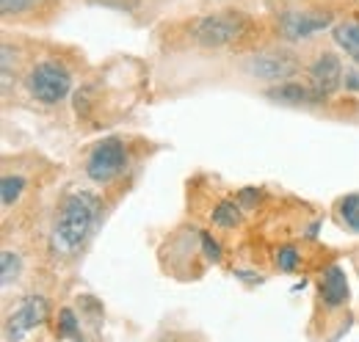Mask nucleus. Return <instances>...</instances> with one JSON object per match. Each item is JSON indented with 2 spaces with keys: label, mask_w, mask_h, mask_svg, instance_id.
Returning <instances> with one entry per match:
<instances>
[{
  "label": "nucleus",
  "mask_w": 359,
  "mask_h": 342,
  "mask_svg": "<svg viewBox=\"0 0 359 342\" xmlns=\"http://www.w3.org/2000/svg\"><path fill=\"white\" fill-rule=\"evenodd\" d=\"M271 97H273V100H282V102H318V97H315L313 88L299 86V83L279 86V88L271 91Z\"/></svg>",
  "instance_id": "nucleus-11"
},
{
  "label": "nucleus",
  "mask_w": 359,
  "mask_h": 342,
  "mask_svg": "<svg viewBox=\"0 0 359 342\" xmlns=\"http://www.w3.org/2000/svg\"><path fill=\"white\" fill-rule=\"evenodd\" d=\"M34 3H39V0H0V8H3V14H20V11L31 8Z\"/></svg>",
  "instance_id": "nucleus-18"
},
{
  "label": "nucleus",
  "mask_w": 359,
  "mask_h": 342,
  "mask_svg": "<svg viewBox=\"0 0 359 342\" xmlns=\"http://www.w3.org/2000/svg\"><path fill=\"white\" fill-rule=\"evenodd\" d=\"M97 196L91 193H72L64 207H61V218L55 224V232H53V246L55 252L61 254H72L89 235L91 224L97 218Z\"/></svg>",
  "instance_id": "nucleus-1"
},
{
  "label": "nucleus",
  "mask_w": 359,
  "mask_h": 342,
  "mask_svg": "<svg viewBox=\"0 0 359 342\" xmlns=\"http://www.w3.org/2000/svg\"><path fill=\"white\" fill-rule=\"evenodd\" d=\"M47 317V301L42 296H31L20 303V309H14L6 320V340L20 342L31 329H36Z\"/></svg>",
  "instance_id": "nucleus-5"
},
{
  "label": "nucleus",
  "mask_w": 359,
  "mask_h": 342,
  "mask_svg": "<svg viewBox=\"0 0 359 342\" xmlns=\"http://www.w3.org/2000/svg\"><path fill=\"white\" fill-rule=\"evenodd\" d=\"M69 86H72L69 72L53 61L36 64L31 69V78H28V88H31L34 100H39L45 105H55L58 100H64L69 94Z\"/></svg>",
  "instance_id": "nucleus-3"
},
{
  "label": "nucleus",
  "mask_w": 359,
  "mask_h": 342,
  "mask_svg": "<svg viewBox=\"0 0 359 342\" xmlns=\"http://www.w3.org/2000/svg\"><path fill=\"white\" fill-rule=\"evenodd\" d=\"M246 69L260 81H285L296 75L299 64L290 58V53H260L246 64Z\"/></svg>",
  "instance_id": "nucleus-8"
},
{
  "label": "nucleus",
  "mask_w": 359,
  "mask_h": 342,
  "mask_svg": "<svg viewBox=\"0 0 359 342\" xmlns=\"http://www.w3.org/2000/svg\"><path fill=\"white\" fill-rule=\"evenodd\" d=\"M125 146L116 138H105L91 149L89 160H86V174L94 182H111L119 171L125 169Z\"/></svg>",
  "instance_id": "nucleus-4"
},
{
  "label": "nucleus",
  "mask_w": 359,
  "mask_h": 342,
  "mask_svg": "<svg viewBox=\"0 0 359 342\" xmlns=\"http://www.w3.org/2000/svg\"><path fill=\"white\" fill-rule=\"evenodd\" d=\"M238 221H241V213H238V205L235 202H222L213 210V224H219V226H235Z\"/></svg>",
  "instance_id": "nucleus-14"
},
{
  "label": "nucleus",
  "mask_w": 359,
  "mask_h": 342,
  "mask_svg": "<svg viewBox=\"0 0 359 342\" xmlns=\"http://www.w3.org/2000/svg\"><path fill=\"white\" fill-rule=\"evenodd\" d=\"M343 83V64L334 53H320L310 67V88L315 91L318 100L334 94Z\"/></svg>",
  "instance_id": "nucleus-7"
},
{
  "label": "nucleus",
  "mask_w": 359,
  "mask_h": 342,
  "mask_svg": "<svg viewBox=\"0 0 359 342\" xmlns=\"http://www.w3.org/2000/svg\"><path fill=\"white\" fill-rule=\"evenodd\" d=\"M0 262H3V285H11V279L20 276V256L14 252H3Z\"/></svg>",
  "instance_id": "nucleus-15"
},
{
  "label": "nucleus",
  "mask_w": 359,
  "mask_h": 342,
  "mask_svg": "<svg viewBox=\"0 0 359 342\" xmlns=\"http://www.w3.org/2000/svg\"><path fill=\"white\" fill-rule=\"evenodd\" d=\"M329 22H332V14H323V11H285L279 20V31L285 39L302 42L323 31Z\"/></svg>",
  "instance_id": "nucleus-6"
},
{
  "label": "nucleus",
  "mask_w": 359,
  "mask_h": 342,
  "mask_svg": "<svg viewBox=\"0 0 359 342\" xmlns=\"http://www.w3.org/2000/svg\"><path fill=\"white\" fill-rule=\"evenodd\" d=\"M340 215L354 232H359V193H351L340 202Z\"/></svg>",
  "instance_id": "nucleus-13"
},
{
  "label": "nucleus",
  "mask_w": 359,
  "mask_h": 342,
  "mask_svg": "<svg viewBox=\"0 0 359 342\" xmlns=\"http://www.w3.org/2000/svg\"><path fill=\"white\" fill-rule=\"evenodd\" d=\"M61 334L67 337H78V320L72 309H61Z\"/></svg>",
  "instance_id": "nucleus-16"
},
{
  "label": "nucleus",
  "mask_w": 359,
  "mask_h": 342,
  "mask_svg": "<svg viewBox=\"0 0 359 342\" xmlns=\"http://www.w3.org/2000/svg\"><path fill=\"white\" fill-rule=\"evenodd\" d=\"M332 36H334L337 47H343L346 55L359 64V22H343V25H337Z\"/></svg>",
  "instance_id": "nucleus-10"
},
{
  "label": "nucleus",
  "mask_w": 359,
  "mask_h": 342,
  "mask_svg": "<svg viewBox=\"0 0 359 342\" xmlns=\"http://www.w3.org/2000/svg\"><path fill=\"white\" fill-rule=\"evenodd\" d=\"M243 31H246V17L235 14V11L210 14V17H202L194 22V39L202 47H224V44L235 42Z\"/></svg>",
  "instance_id": "nucleus-2"
},
{
  "label": "nucleus",
  "mask_w": 359,
  "mask_h": 342,
  "mask_svg": "<svg viewBox=\"0 0 359 342\" xmlns=\"http://www.w3.org/2000/svg\"><path fill=\"white\" fill-rule=\"evenodd\" d=\"M22 188H25V179L22 177H3V185H0V193H3V207H11L20 196H22Z\"/></svg>",
  "instance_id": "nucleus-12"
},
{
  "label": "nucleus",
  "mask_w": 359,
  "mask_h": 342,
  "mask_svg": "<svg viewBox=\"0 0 359 342\" xmlns=\"http://www.w3.org/2000/svg\"><path fill=\"white\" fill-rule=\"evenodd\" d=\"M202 249H205L208 259H213V262H219V259H222V249H219V243H216L208 232H202Z\"/></svg>",
  "instance_id": "nucleus-19"
},
{
  "label": "nucleus",
  "mask_w": 359,
  "mask_h": 342,
  "mask_svg": "<svg viewBox=\"0 0 359 342\" xmlns=\"http://www.w3.org/2000/svg\"><path fill=\"white\" fill-rule=\"evenodd\" d=\"M296 262H299V254H296V249H282L279 254H276V265L282 268V271H293L296 268Z\"/></svg>",
  "instance_id": "nucleus-17"
},
{
  "label": "nucleus",
  "mask_w": 359,
  "mask_h": 342,
  "mask_svg": "<svg viewBox=\"0 0 359 342\" xmlns=\"http://www.w3.org/2000/svg\"><path fill=\"white\" fill-rule=\"evenodd\" d=\"M320 296L329 306H340L348 299V282H346V273L343 268L332 265L326 273H323V282H320Z\"/></svg>",
  "instance_id": "nucleus-9"
}]
</instances>
